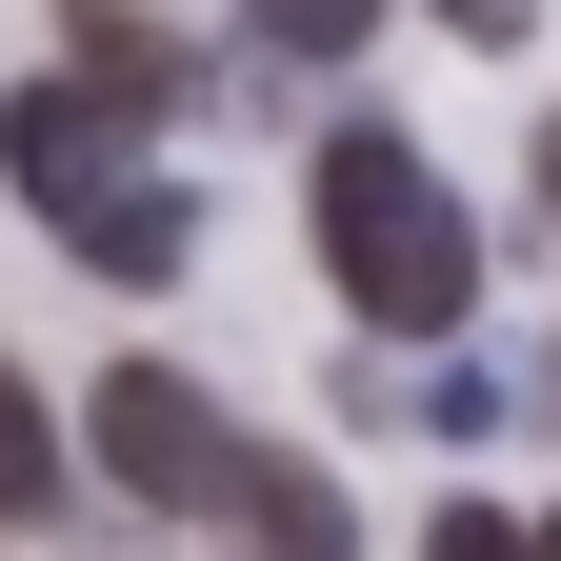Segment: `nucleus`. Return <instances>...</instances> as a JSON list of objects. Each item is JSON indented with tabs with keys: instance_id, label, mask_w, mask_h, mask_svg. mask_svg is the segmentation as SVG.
Masks as SVG:
<instances>
[{
	"instance_id": "obj_1",
	"label": "nucleus",
	"mask_w": 561,
	"mask_h": 561,
	"mask_svg": "<svg viewBox=\"0 0 561 561\" xmlns=\"http://www.w3.org/2000/svg\"><path fill=\"white\" fill-rule=\"evenodd\" d=\"M0 181H21V201H41V241H60V261H101V280H181V261H201V201L140 161V101H101L81 60L0 101Z\"/></svg>"
},
{
	"instance_id": "obj_2",
	"label": "nucleus",
	"mask_w": 561,
	"mask_h": 561,
	"mask_svg": "<svg viewBox=\"0 0 561 561\" xmlns=\"http://www.w3.org/2000/svg\"><path fill=\"white\" fill-rule=\"evenodd\" d=\"M321 261H341V301L381 341H461V301H481V221L442 201V161H421L401 121L321 140Z\"/></svg>"
},
{
	"instance_id": "obj_3",
	"label": "nucleus",
	"mask_w": 561,
	"mask_h": 561,
	"mask_svg": "<svg viewBox=\"0 0 561 561\" xmlns=\"http://www.w3.org/2000/svg\"><path fill=\"white\" fill-rule=\"evenodd\" d=\"M81 442H101V481H121V502H181V522H221V481H241V421L201 401L181 362H121V381L81 401Z\"/></svg>"
},
{
	"instance_id": "obj_4",
	"label": "nucleus",
	"mask_w": 561,
	"mask_h": 561,
	"mask_svg": "<svg viewBox=\"0 0 561 561\" xmlns=\"http://www.w3.org/2000/svg\"><path fill=\"white\" fill-rule=\"evenodd\" d=\"M221 541H241V561H362L341 481H321V461H280V442H241V481H221Z\"/></svg>"
},
{
	"instance_id": "obj_5",
	"label": "nucleus",
	"mask_w": 561,
	"mask_h": 561,
	"mask_svg": "<svg viewBox=\"0 0 561 561\" xmlns=\"http://www.w3.org/2000/svg\"><path fill=\"white\" fill-rule=\"evenodd\" d=\"M60 60H81V81H101V101H140V121H161V101H181V41H161V21H140V0H60Z\"/></svg>"
},
{
	"instance_id": "obj_6",
	"label": "nucleus",
	"mask_w": 561,
	"mask_h": 561,
	"mask_svg": "<svg viewBox=\"0 0 561 561\" xmlns=\"http://www.w3.org/2000/svg\"><path fill=\"white\" fill-rule=\"evenodd\" d=\"M81 502V461H60V421H41V381L0 362V522H60Z\"/></svg>"
},
{
	"instance_id": "obj_7",
	"label": "nucleus",
	"mask_w": 561,
	"mask_h": 561,
	"mask_svg": "<svg viewBox=\"0 0 561 561\" xmlns=\"http://www.w3.org/2000/svg\"><path fill=\"white\" fill-rule=\"evenodd\" d=\"M241 21H261V41H280V60H362V41H381V21H401V0H241Z\"/></svg>"
},
{
	"instance_id": "obj_8",
	"label": "nucleus",
	"mask_w": 561,
	"mask_h": 561,
	"mask_svg": "<svg viewBox=\"0 0 561 561\" xmlns=\"http://www.w3.org/2000/svg\"><path fill=\"white\" fill-rule=\"evenodd\" d=\"M421 561H541V541H522L502 502H442V522H421Z\"/></svg>"
},
{
	"instance_id": "obj_9",
	"label": "nucleus",
	"mask_w": 561,
	"mask_h": 561,
	"mask_svg": "<svg viewBox=\"0 0 561 561\" xmlns=\"http://www.w3.org/2000/svg\"><path fill=\"white\" fill-rule=\"evenodd\" d=\"M442 41H522V0H442Z\"/></svg>"
},
{
	"instance_id": "obj_10",
	"label": "nucleus",
	"mask_w": 561,
	"mask_h": 561,
	"mask_svg": "<svg viewBox=\"0 0 561 561\" xmlns=\"http://www.w3.org/2000/svg\"><path fill=\"white\" fill-rule=\"evenodd\" d=\"M522 181H541V241H561V121H541V140H522Z\"/></svg>"
},
{
	"instance_id": "obj_11",
	"label": "nucleus",
	"mask_w": 561,
	"mask_h": 561,
	"mask_svg": "<svg viewBox=\"0 0 561 561\" xmlns=\"http://www.w3.org/2000/svg\"><path fill=\"white\" fill-rule=\"evenodd\" d=\"M541 561H561V541H541Z\"/></svg>"
}]
</instances>
